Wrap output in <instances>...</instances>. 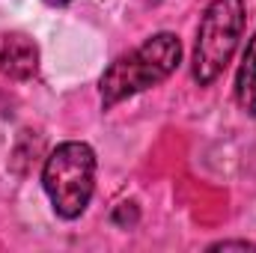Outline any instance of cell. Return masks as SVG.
Here are the masks:
<instances>
[{
  "label": "cell",
  "instance_id": "cell-1",
  "mask_svg": "<svg viewBox=\"0 0 256 253\" xmlns=\"http://www.w3.org/2000/svg\"><path fill=\"white\" fill-rule=\"evenodd\" d=\"M182 63V42L176 33H155L131 54L116 57L98 80L102 108H114L131 96L158 86Z\"/></svg>",
  "mask_w": 256,
  "mask_h": 253
},
{
  "label": "cell",
  "instance_id": "cell-2",
  "mask_svg": "<svg viewBox=\"0 0 256 253\" xmlns=\"http://www.w3.org/2000/svg\"><path fill=\"white\" fill-rule=\"evenodd\" d=\"M42 188L48 194L54 212L74 220L86 212L96 190V152L80 140L60 143L42 167Z\"/></svg>",
  "mask_w": 256,
  "mask_h": 253
},
{
  "label": "cell",
  "instance_id": "cell-3",
  "mask_svg": "<svg viewBox=\"0 0 256 253\" xmlns=\"http://www.w3.org/2000/svg\"><path fill=\"white\" fill-rule=\"evenodd\" d=\"M244 33V0H212L196 27L194 45V80L208 86L232 60Z\"/></svg>",
  "mask_w": 256,
  "mask_h": 253
},
{
  "label": "cell",
  "instance_id": "cell-4",
  "mask_svg": "<svg viewBox=\"0 0 256 253\" xmlns=\"http://www.w3.org/2000/svg\"><path fill=\"white\" fill-rule=\"evenodd\" d=\"M39 72V48L27 33L0 30V74L9 80H30Z\"/></svg>",
  "mask_w": 256,
  "mask_h": 253
},
{
  "label": "cell",
  "instance_id": "cell-5",
  "mask_svg": "<svg viewBox=\"0 0 256 253\" xmlns=\"http://www.w3.org/2000/svg\"><path fill=\"white\" fill-rule=\"evenodd\" d=\"M236 98L250 116H256V33L244 48V57L236 74Z\"/></svg>",
  "mask_w": 256,
  "mask_h": 253
},
{
  "label": "cell",
  "instance_id": "cell-6",
  "mask_svg": "<svg viewBox=\"0 0 256 253\" xmlns=\"http://www.w3.org/2000/svg\"><path fill=\"white\" fill-rule=\"evenodd\" d=\"M137 220H140V212H137L134 202H122V206H116V212H114V224H116V226L128 230V226H134Z\"/></svg>",
  "mask_w": 256,
  "mask_h": 253
},
{
  "label": "cell",
  "instance_id": "cell-7",
  "mask_svg": "<svg viewBox=\"0 0 256 253\" xmlns=\"http://www.w3.org/2000/svg\"><path fill=\"white\" fill-rule=\"evenodd\" d=\"M208 250H256V244L244 238H224V242H214Z\"/></svg>",
  "mask_w": 256,
  "mask_h": 253
},
{
  "label": "cell",
  "instance_id": "cell-8",
  "mask_svg": "<svg viewBox=\"0 0 256 253\" xmlns=\"http://www.w3.org/2000/svg\"><path fill=\"white\" fill-rule=\"evenodd\" d=\"M48 3H54V6H60V3H68V0H48Z\"/></svg>",
  "mask_w": 256,
  "mask_h": 253
}]
</instances>
